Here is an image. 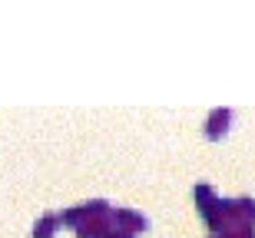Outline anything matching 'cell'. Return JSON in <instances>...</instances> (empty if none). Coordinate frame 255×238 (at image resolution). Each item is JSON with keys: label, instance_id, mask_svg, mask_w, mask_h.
Here are the masks:
<instances>
[{"label": "cell", "instance_id": "6da1fadb", "mask_svg": "<svg viewBox=\"0 0 255 238\" xmlns=\"http://www.w3.org/2000/svg\"><path fill=\"white\" fill-rule=\"evenodd\" d=\"M110 222H113L116 229L129 232V235L149 229V219H146L142 212H136V209H113V212H110Z\"/></svg>", "mask_w": 255, "mask_h": 238}, {"label": "cell", "instance_id": "7a4b0ae2", "mask_svg": "<svg viewBox=\"0 0 255 238\" xmlns=\"http://www.w3.org/2000/svg\"><path fill=\"white\" fill-rule=\"evenodd\" d=\"M83 209V205H80ZM113 229V222H110V212H100V215H86L83 212V222L76 225V235L80 238H100L103 232Z\"/></svg>", "mask_w": 255, "mask_h": 238}, {"label": "cell", "instance_id": "3957f363", "mask_svg": "<svg viewBox=\"0 0 255 238\" xmlns=\"http://www.w3.org/2000/svg\"><path fill=\"white\" fill-rule=\"evenodd\" d=\"M229 123H232V109L229 106H219V109H212L206 119V136L209 139H219V136H226Z\"/></svg>", "mask_w": 255, "mask_h": 238}, {"label": "cell", "instance_id": "277c9868", "mask_svg": "<svg viewBox=\"0 0 255 238\" xmlns=\"http://www.w3.org/2000/svg\"><path fill=\"white\" fill-rule=\"evenodd\" d=\"M57 229H60V215L57 212H43V215L33 222V238H53Z\"/></svg>", "mask_w": 255, "mask_h": 238}, {"label": "cell", "instance_id": "5b68a950", "mask_svg": "<svg viewBox=\"0 0 255 238\" xmlns=\"http://www.w3.org/2000/svg\"><path fill=\"white\" fill-rule=\"evenodd\" d=\"M192 199H196L199 209H206L209 202L216 199V192H212V185H209V182H196V185H192Z\"/></svg>", "mask_w": 255, "mask_h": 238}, {"label": "cell", "instance_id": "8992f818", "mask_svg": "<svg viewBox=\"0 0 255 238\" xmlns=\"http://www.w3.org/2000/svg\"><path fill=\"white\" fill-rule=\"evenodd\" d=\"M216 238H255V225H249V222H239V225L226 229L222 235H216Z\"/></svg>", "mask_w": 255, "mask_h": 238}, {"label": "cell", "instance_id": "52a82bcc", "mask_svg": "<svg viewBox=\"0 0 255 238\" xmlns=\"http://www.w3.org/2000/svg\"><path fill=\"white\" fill-rule=\"evenodd\" d=\"M100 238H132V235H129V232H123V229H116V225H113V229H110V232H103Z\"/></svg>", "mask_w": 255, "mask_h": 238}]
</instances>
